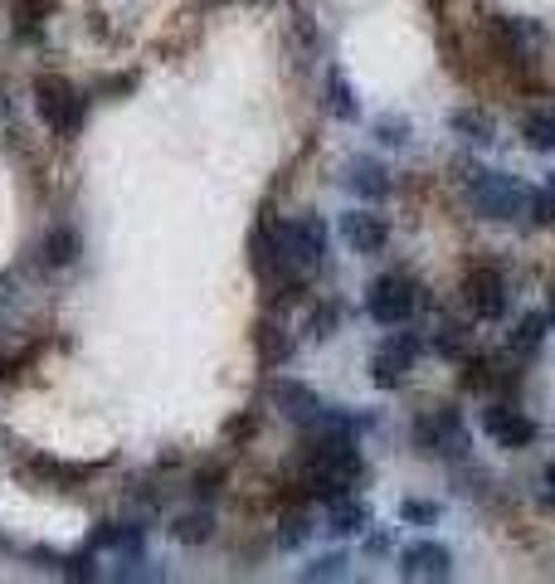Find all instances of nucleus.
Wrapping results in <instances>:
<instances>
[{"label": "nucleus", "instance_id": "obj_33", "mask_svg": "<svg viewBox=\"0 0 555 584\" xmlns=\"http://www.w3.org/2000/svg\"><path fill=\"white\" fill-rule=\"evenodd\" d=\"M224 434H229V438H244V434H254V414H239V419H234V424H229Z\"/></svg>", "mask_w": 555, "mask_h": 584}, {"label": "nucleus", "instance_id": "obj_27", "mask_svg": "<svg viewBox=\"0 0 555 584\" xmlns=\"http://www.w3.org/2000/svg\"><path fill=\"white\" fill-rule=\"evenodd\" d=\"M220 487H224V468H220V463H210V468H200V473H195V497H200V502H210Z\"/></svg>", "mask_w": 555, "mask_h": 584}, {"label": "nucleus", "instance_id": "obj_11", "mask_svg": "<svg viewBox=\"0 0 555 584\" xmlns=\"http://www.w3.org/2000/svg\"><path fill=\"white\" fill-rule=\"evenodd\" d=\"M400 575L405 580H448L453 575V555H448L439 541H419V546H409L405 555H400Z\"/></svg>", "mask_w": 555, "mask_h": 584}, {"label": "nucleus", "instance_id": "obj_30", "mask_svg": "<svg viewBox=\"0 0 555 584\" xmlns=\"http://www.w3.org/2000/svg\"><path fill=\"white\" fill-rule=\"evenodd\" d=\"M336 322H341V307H317V317H312V341H327L336 331Z\"/></svg>", "mask_w": 555, "mask_h": 584}, {"label": "nucleus", "instance_id": "obj_8", "mask_svg": "<svg viewBox=\"0 0 555 584\" xmlns=\"http://www.w3.org/2000/svg\"><path fill=\"white\" fill-rule=\"evenodd\" d=\"M482 434L492 438L497 448H526L536 438V424L512 404H487L482 409Z\"/></svg>", "mask_w": 555, "mask_h": 584}, {"label": "nucleus", "instance_id": "obj_4", "mask_svg": "<svg viewBox=\"0 0 555 584\" xmlns=\"http://www.w3.org/2000/svg\"><path fill=\"white\" fill-rule=\"evenodd\" d=\"M526 200H531V190L517 176H502V171H478L473 176V210L482 219H517L526 215Z\"/></svg>", "mask_w": 555, "mask_h": 584}, {"label": "nucleus", "instance_id": "obj_13", "mask_svg": "<svg viewBox=\"0 0 555 584\" xmlns=\"http://www.w3.org/2000/svg\"><path fill=\"white\" fill-rule=\"evenodd\" d=\"M273 404H278L293 424H317V419H322V400H317L307 385H297V380H278V385H273Z\"/></svg>", "mask_w": 555, "mask_h": 584}, {"label": "nucleus", "instance_id": "obj_32", "mask_svg": "<svg viewBox=\"0 0 555 584\" xmlns=\"http://www.w3.org/2000/svg\"><path fill=\"white\" fill-rule=\"evenodd\" d=\"M132 83H137L132 73H117V78H103V83H98V93H103V98H122V93H132Z\"/></svg>", "mask_w": 555, "mask_h": 584}, {"label": "nucleus", "instance_id": "obj_12", "mask_svg": "<svg viewBox=\"0 0 555 584\" xmlns=\"http://www.w3.org/2000/svg\"><path fill=\"white\" fill-rule=\"evenodd\" d=\"M15 473L25 477L30 487H59V492H64V487H74L83 477H93V468H88V463H74V468H69V463H54V458H25Z\"/></svg>", "mask_w": 555, "mask_h": 584}, {"label": "nucleus", "instance_id": "obj_9", "mask_svg": "<svg viewBox=\"0 0 555 584\" xmlns=\"http://www.w3.org/2000/svg\"><path fill=\"white\" fill-rule=\"evenodd\" d=\"M414 443H424L429 453H468V434H463V419L453 414V409H439V414H429L424 424H414Z\"/></svg>", "mask_w": 555, "mask_h": 584}, {"label": "nucleus", "instance_id": "obj_3", "mask_svg": "<svg viewBox=\"0 0 555 584\" xmlns=\"http://www.w3.org/2000/svg\"><path fill=\"white\" fill-rule=\"evenodd\" d=\"M278 258H283V273L322 268V258H327V224L312 215L293 219V224H278Z\"/></svg>", "mask_w": 555, "mask_h": 584}, {"label": "nucleus", "instance_id": "obj_16", "mask_svg": "<svg viewBox=\"0 0 555 584\" xmlns=\"http://www.w3.org/2000/svg\"><path fill=\"white\" fill-rule=\"evenodd\" d=\"M254 346H259L263 365H283L293 356V336L278 327V322H259V327H254Z\"/></svg>", "mask_w": 555, "mask_h": 584}, {"label": "nucleus", "instance_id": "obj_26", "mask_svg": "<svg viewBox=\"0 0 555 584\" xmlns=\"http://www.w3.org/2000/svg\"><path fill=\"white\" fill-rule=\"evenodd\" d=\"M526 219H531V224H555V195L531 190V200H526Z\"/></svg>", "mask_w": 555, "mask_h": 584}, {"label": "nucleus", "instance_id": "obj_28", "mask_svg": "<svg viewBox=\"0 0 555 584\" xmlns=\"http://www.w3.org/2000/svg\"><path fill=\"white\" fill-rule=\"evenodd\" d=\"M336 575H346V555H322L317 565L302 570V580H336Z\"/></svg>", "mask_w": 555, "mask_h": 584}, {"label": "nucleus", "instance_id": "obj_1", "mask_svg": "<svg viewBox=\"0 0 555 584\" xmlns=\"http://www.w3.org/2000/svg\"><path fill=\"white\" fill-rule=\"evenodd\" d=\"M361 477H366V463H361L356 443L346 438V429H327L322 438L307 443V453H302V487H307V497L336 502Z\"/></svg>", "mask_w": 555, "mask_h": 584}, {"label": "nucleus", "instance_id": "obj_31", "mask_svg": "<svg viewBox=\"0 0 555 584\" xmlns=\"http://www.w3.org/2000/svg\"><path fill=\"white\" fill-rule=\"evenodd\" d=\"M400 516H405V521H424V526H429V521H439V507H434V502L409 497V502H400Z\"/></svg>", "mask_w": 555, "mask_h": 584}, {"label": "nucleus", "instance_id": "obj_2", "mask_svg": "<svg viewBox=\"0 0 555 584\" xmlns=\"http://www.w3.org/2000/svg\"><path fill=\"white\" fill-rule=\"evenodd\" d=\"M35 112L44 117V127L64 142H74L83 132V117H88V98L78 93L69 78L59 73H39L35 78Z\"/></svg>", "mask_w": 555, "mask_h": 584}, {"label": "nucleus", "instance_id": "obj_23", "mask_svg": "<svg viewBox=\"0 0 555 584\" xmlns=\"http://www.w3.org/2000/svg\"><path fill=\"white\" fill-rule=\"evenodd\" d=\"M327 108L336 112V117H341V122H356V93H351V83H346V78H341V73H332V78H327Z\"/></svg>", "mask_w": 555, "mask_h": 584}, {"label": "nucleus", "instance_id": "obj_14", "mask_svg": "<svg viewBox=\"0 0 555 584\" xmlns=\"http://www.w3.org/2000/svg\"><path fill=\"white\" fill-rule=\"evenodd\" d=\"M78 254H83V239H78V229H69V224H54L44 234V244H39V263L44 268H74Z\"/></svg>", "mask_w": 555, "mask_h": 584}, {"label": "nucleus", "instance_id": "obj_21", "mask_svg": "<svg viewBox=\"0 0 555 584\" xmlns=\"http://www.w3.org/2000/svg\"><path fill=\"white\" fill-rule=\"evenodd\" d=\"M541 341H546V317H541V312H526L517 322V331H512V351H517V356H531Z\"/></svg>", "mask_w": 555, "mask_h": 584}, {"label": "nucleus", "instance_id": "obj_6", "mask_svg": "<svg viewBox=\"0 0 555 584\" xmlns=\"http://www.w3.org/2000/svg\"><path fill=\"white\" fill-rule=\"evenodd\" d=\"M414 356H419V336H414V331H395V336L370 356V380H375L380 390H400L409 365H414Z\"/></svg>", "mask_w": 555, "mask_h": 584}, {"label": "nucleus", "instance_id": "obj_35", "mask_svg": "<svg viewBox=\"0 0 555 584\" xmlns=\"http://www.w3.org/2000/svg\"><path fill=\"white\" fill-rule=\"evenodd\" d=\"M551 312H555V292H551Z\"/></svg>", "mask_w": 555, "mask_h": 584}, {"label": "nucleus", "instance_id": "obj_7", "mask_svg": "<svg viewBox=\"0 0 555 584\" xmlns=\"http://www.w3.org/2000/svg\"><path fill=\"white\" fill-rule=\"evenodd\" d=\"M463 292H468V307L478 312L482 322H497L507 312V278L492 268V263H478L468 278H463Z\"/></svg>", "mask_w": 555, "mask_h": 584}, {"label": "nucleus", "instance_id": "obj_36", "mask_svg": "<svg viewBox=\"0 0 555 584\" xmlns=\"http://www.w3.org/2000/svg\"><path fill=\"white\" fill-rule=\"evenodd\" d=\"M210 5H220V0H210Z\"/></svg>", "mask_w": 555, "mask_h": 584}, {"label": "nucleus", "instance_id": "obj_17", "mask_svg": "<svg viewBox=\"0 0 555 584\" xmlns=\"http://www.w3.org/2000/svg\"><path fill=\"white\" fill-rule=\"evenodd\" d=\"M15 20V35L20 39H39L44 35V15H49V0H15V10H10Z\"/></svg>", "mask_w": 555, "mask_h": 584}, {"label": "nucleus", "instance_id": "obj_19", "mask_svg": "<svg viewBox=\"0 0 555 584\" xmlns=\"http://www.w3.org/2000/svg\"><path fill=\"white\" fill-rule=\"evenodd\" d=\"M171 536H176L181 546H205V541L215 536V516H210V511H190V516H181V521L171 526Z\"/></svg>", "mask_w": 555, "mask_h": 584}, {"label": "nucleus", "instance_id": "obj_24", "mask_svg": "<svg viewBox=\"0 0 555 584\" xmlns=\"http://www.w3.org/2000/svg\"><path fill=\"white\" fill-rule=\"evenodd\" d=\"M434 351H439L444 361H458V356L468 351V327H439V336H434Z\"/></svg>", "mask_w": 555, "mask_h": 584}, {"label": "nucleus", "instance_id": "obj_18", "mask_svg": "<svg viewBox=\"0 0 555 584\" xmlns=\"http://www.w3.org/2000/svg\"><path fill=\"white\" fill-rule=\"evenodd\" d=\"M366 521H370V511L361 507V502H351V497H336V502H332V526H327V531H332V536H356Z\"/></svg>", "mask_w": 555, "mask_h": 584}, {"label": "nucleus", "instance_id": "obj_10", "mask_svg": "<svg viewBox=\"0 0 555 584\" xmlns=\"http://www.w3.org/2000/svg\"><path fill=\"white\" fill-rule=\"evenodd\" d=\"M341 239H346L351 254H380L390 244V224L375 210H346L341 215Z\"/></svg>", "mask_w": 555, "mask_h": 584}, {"label": "nucleus", "instance_id": "obj_20", "mask_svg": "<svg viewBox=\"0 0 555 584\" xmlns=\"http://www.w3.org/2000/svg\"><path fill=\"white\" fill-rule=\"evenodd\" d=\"M448 127L463 137V142H492V122L482 117V112H473V108H458L453 117H448Z\"/></svg>", "mask_w": 555, "mask_h": 584}, {"label": "nucleus", "instance_id": "obj_22", "mask_svg": "<svg viewBox=\"0 0 555 584\" xmlns=\"http://www.w3.org/2000/svg\"><path fill=\"white\" fill-rule=\"evenodd\" d=\"M521 142L531 146V151H555V117L531 112V117L521 122Z\"/></svg>", "mask_w": 555, "mask_h": 584}, {"label": "nucleus", "instance_id": "obj_34", "mask_svg": "<svg viewBox=\"0 0 555 584\" xmlns=\"http://www.w3.org/2000/svg\"><path fill=\"white\" fill-rule=\"evenodd\" d=\"M546 502H551V507H555V463H551V468H546Z\"/></svg>", "mask_w": 555, "mask_h": 584}, {"label": "nucleus", "instance_id": "obj_25", "mask_svg": "<svg viewBox=\"0 0 555 584\" xmlns=\"http://www.w3.org/2000/svg\"><path fill=\"white\" fill-rule=\"evenodd\" d=\"M312 536V521L302 516V511H293V516H283V531H278V546L283 550H297L302 541Z\"/></svg>", "mask_w": 555, "mask_h": 584}, {"label": "nucleus", "instance_id": "obj_29", "mask_svg": "<svg viewBox=\"0 0 555 584\" xmlns=\"http://www.w3.org/2000/svg\"><path fill=\"white\" fill-rule=\"evenodd\" d=\"M375 137H380V142H390V146H400L409 137V122L405 117H380V122H375Z\"/></svg>", "mask_w": 555, "mask_h": 584}, {"label": "nucleus", "instance_id": "obj_5", "mask_svg": "<svg viewBox=\"0 0 555 584\" xmlns=\"http://www.w3.org/2000/svg\"><path fill=\"white\" fill-rule=\"evenodd\" d=\"M414 307H419V288L409 283L405 273H385V278H375L366 288V312L380 327H405L414 317Z\"/></svg>", "mask_w": 555, "mask_h": 584}, {"label": "nucleus", "instance_id": "obj_15", "mask_svg": "<svg viewBox=\"0 0 555 584\" xmlns=\"http://www.w3.org/2000/svg\"><path fill=\"white\" fill-rule=\"evenodd\" d=\"M346 185L361 195V200H385L390 195V171L380 166V161H351V176H346Z\"/></svg>", "mask_w": 555, "mask_h": 584}]
</instances>
